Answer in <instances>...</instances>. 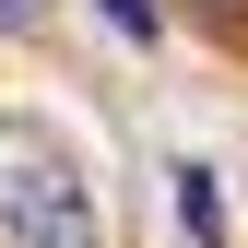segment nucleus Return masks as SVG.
I'll use <instances>...</instances> for the list:
<instances>
[{"mask_svg":"<svg viewBox=\"0 0 248 248\" xmlns=\"http://www.w3.org/2000/svg\"><path fill=\"white\" fill-rule=\"evenodd\" d=\"M0 248H107L95 177L71 166V142L36 118H0Z\"/></svg>","mask_w":248,"mask_h":248,"instance_id":"f257e3e1","label":"nucleus"},{"mask_svg":"<svg viewBox=\"0 0 248 248\" xmlns=\"http://www.w3.org/2000/svg\"><path fill=\"white\" fill-rule=\"evenodd\" d=\"M177 225L201 248H225V201H213V166H177Z\"/></svg>","mask_w":248,"mask_h":248,"instance_id":"f03ea898","label":"nucleus"},{"mask_svg":"<svg viewBox=\"0 0 248 248\" xmlns=\"http://www.w3.org/2000/svg\"><path fill=\"white\" fill-rule=\"evenodd\" d=\"M95 12L118 24V36H130V47H154V24H166V12H154V0H95Z\"/></svg>","mask_w":248,"mask_h":248,"instance_id":"7ed1b4c3","label":"nucleus"},{"mask_svg":"<svg viewBox=\"0 0 248 248\" xmlns=\"http://www.w3.org/2000/svg\"><path fill=\"white\" fill-rule=\"evenodd\" d=\"M189 24H213V36H248V0H177Z\"/></svg>","mask_w":248,"mask_h":248,"instance_id":"20e7f679","label":"nucleus"},{"mask_svg":"<svg viewBox=\"0 0 248 248\" xmlns=\"http://www.w3.org/2000/svg\"><path fill=\"white\" fill-rule=\"evenodd\" d=\"M36 12H47V0H0V24H36Z\"/></svg>","mask_w":248,"mask_h":248,"instance_id":"39448f33","label":"nucleus"}]
</instances>
